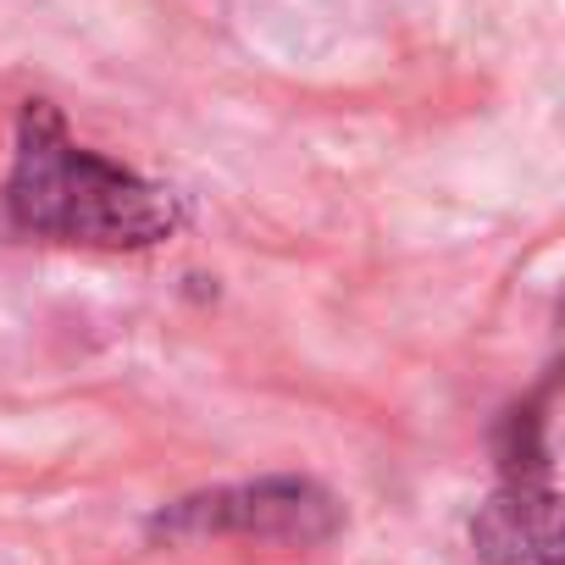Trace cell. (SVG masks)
<instances>
[{
    "instance_id": "1",
    "label": "cell",
    "mask_w": 565,
    "mask_h": 565,
    "mask_svg": "<svg viewBox=\"0 0 565 565\" xmlns=\"http://www.w3.org/2000/svg\"><path fill=\"white\" fill-rule=\"evenodd\" d=\"M12 211L34 233H56L73 244H156L178 227V205L139 183L134 172L78 150L51 106H29L18 167H12Z\"/></svg>"
}]
</instances>
